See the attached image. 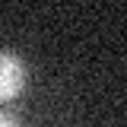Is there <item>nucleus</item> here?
<instances>
[{"label":"nucleus","instance_id":"obj_2","mask_svg":"<svg viewBox=\"0 0 127 127\" xmlns=\"http://www.w3.org/2000/svg\"><path fill=\"white\" fill-rule=\"evenodd\" d=\"M0 127H19V124H16L10 114H3V111H0Z\"/></svg>","mask_w":127,"mask_h":127},{"label":"nucleus","instance_id":"obj_1","mask_svg":"<svg viewBox=\"0 0 127 127\" xmlns=\"http://www.w3.org/2000/svg\"><path fill=\"white\" fill-rule=\"evenodd\" d=\"M26 86V64L13 51H0V102L16 98Z\"/></svg>","mask_w":127,"mask_h":127}]
</instances>
